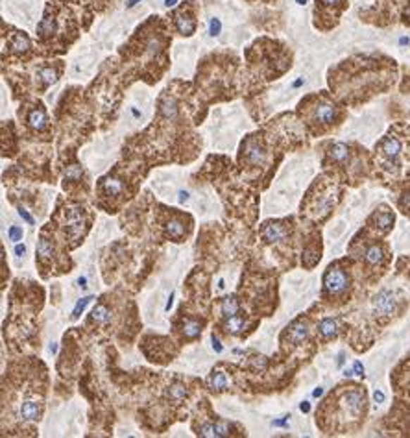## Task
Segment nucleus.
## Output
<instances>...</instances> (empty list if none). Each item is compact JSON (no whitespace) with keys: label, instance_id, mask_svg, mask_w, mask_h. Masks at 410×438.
<instances>
[{"label":"nucleus","instance_id":"f257e3e1","mask_svg":"<svg viewBox=\"0 0 410 438\" xmlns=\"http://www.w3.org/2000/svg\"><path fill=\"white\" fill-rule=\"evenodd\" d=\"M338 107L329 100V98H318L316 104L311 109V118L314 124L320 126H331L338 121Z\"/></svg>","mask_w":410,"mask_h":438},{"label":"nucleus","instance_id":"f03ea898","mask_svg":"<svg viewBox=\"0 0 410 438\" xmlns=\"http://www.w3.org/2000/svg\"><path fill=\"white\" fill-rule=\"evenodd\" d=\"M347 285H349V278H347V274L342 268L331 267L328 274L323 276V287H325L328 294H331V296H338L342 292H346Z\"/></svg>","mask_w":410,"mask_h":438},{"label":"nucleus","instance_id":"7ed1b4c3","mask_svg":"<svg viewBox=\"0 0 410 438\" xmlns=\"http://www.w3.org/2000/svg\"><path fill=\"white\" fill-rule=\"evenodd\" d=\"M396 307L397 300L390 291H381L373 300V311L377 317H392L396 312Z\"/></svg>","mask_w":410,"mask_h":438},{"label":"nucleus","instance_id":"20e7f679","mask_svg":"<svg viewBox=\"0 0 410 438\" xmlns=\"http://www.w3.org/2000/svg\"><path fill=\"white\" fill-rule=\"evenodd\" d=\"M347 8V0H316V17H328V19L335 20V25L338 23V17L342 11Z\"/></svg>","mask_w":410,"mask_h":438},{"label":"nucleus","instance_id":"39448f33","mask_svg":"<svg viewBox=\"0 0 410 438\" xmlns=\"http://www.w3.org/2000/svg\"><path fill=\"white\" fill-rule=\"evenodd\" d=\"M377 148H379L383 157H386L388 161H394V163H396L401 156V150H403V142H401L399 139L394 135V133H388V135H386L385 139L379 142Z\"/></svg>","mask_w":410,"mask_h":438},{"label":"nucleus","instance_id":"423d86ee","mask_svg":"<svg viewBox=\"0 0 410 438\" xmlns=\"http://www.w3.org/2000/svg\"><path fill=\"white\" fill-rule=\"evenodd\" d=\"M287 237V229L285 226H281L279 222H273V224H266L263 228V239L264 243L268 244H278Z\"/></svg>","mask_w":410,"mask_h":438},{"label":"nucleus","instance_id":"0eeeda50","mask_svg":"<svg viewBox=\"0 0 410 438\" xmlns=\"http://www.w3.org/2000/svg\"><path fill=\"white\" fill-rule=\"evenodd\" d=\"M230 431H231V425L228 422H218V424H213V425H204L200 427L198 434L200 437H207V438H224V437H230Z\"/></svg>","mask_w":410,"mask_h":438},{"label":"nucleus","instance_id":"6e6552de","mask_svg":"<svg viewBox=\"0 0 410 438\" xmlns=\"http://www.w3.org/2000/svg\"><path fill=\"white\" fill-rule=\"evenodd\" d=\"M20 418L26 422H35L41 418V405L35 399H26L25 403L20 405Z\"/></svg>","mask_w":410,"mask_h":438},{"label":"nucleus","instance_id":"1a4fd4ad","mask_svg":"<svg viewBox=\"0 0 410 438\" xmlns=\"http://www.w3.org/2000/svg\"><path fill=\"white\" fill-rule=\"evenodd\" d=\"M176 28L181 35H192L196 30V23L187 11H180L176 15Z\"/></svg>","mask_w":410,"mask_h":438},{"label":"nucleus","instance_id":"9d476101","mask_svg":"<svg viewBox=\"0 0 410 438\" xmlns=\"http://www.w3.org/2000/svg\"><path fill=\"white\" fill-rule=\"evenodd\" d=\"M364 259H366V263L371 264V267L381 264L383 259H385V250H383L381 244H371V246H368L366 253H364Z\"/></svg>","mask_w":410,"mask_h":438},{"label":"nucleus","instance_id":"9b49d317","mask_svg":"<svg viewBox=\"0 0 410 438\" xmlns=\"http://www.w3.org/2000/svg\"><path fill=\"white\" fill-rule=\"evenodd\" d=\"M288 336H290V342H294V344H302L309 336L307 324L305 322H296V324H292L290 331H288Z\"/></svg>","mask_w":410,"mask_h":438},{"label":"nucleus","instance_id":"f8f14e48","mask_svg":"<svg viewBox=\"0 0 410 438\" xmlns=\"http://www.w3.org/2000/svg\"><path fill=\"white\" fill-rule=\"evenodd\" d=\"M318 331H320L322 339L329 341V339H333V336H337L338 322L333 320V318H323V320L318 324Z\"/></svg>","mask_w":410,"mask_h":438},{"label":"nucleus","instance_id":"ddd939ff","mask_svg":"<svg viewBox=\"0 0 410 438\" xmlns=\"http://www.w3.org/2000/svg\"><path fill=\"white\" fill-rule=\"evenodd\" d=\"M329 157L337 163H346L349 159V146L344 145V142H335L329 148Z\"/></svg>","mask_w":410,"mask_h":438},{"label":"nucleus","instance_id":"4468645a","mask_svg":"<svg viewBox=\"0 0 410 438\" xmlns=\"http://www.w3.org/2000/svg\"><path fill=\"white\" fill-rule=\"evenodd\" d=\"M46 122H49V117H46V113H44V109H41V107H37V109H32L28 115V124L34 130H43L44 126H46Z\"/></svg>","mask_w":410,"mask_h":438},{"label":"nucleus","instance_id":"2eb2a0df","mask_svg":"<svg viewBox=\"0 0 410 438\" xmlns=\"http://www.w3.org/2000/svg\"><path fill=\"white\" fill-rule=\"evenodd\" d=\"M371 222L375 224V228H379V229H383V231H386V229H388L392 224H394V214H392L388 209L377 211V213L373 214V219H371Z\"/></svg>","mask_w":410,"mask_h":438},{"label":"nucleus","instance_id":"dca6fc26","mask_svg":"<svg viewBox=\"0 0 410 438\" xmlns=\"http://www.w3.org/2000/svg\"><path fill=\"white\" fill-rule=\"evenodd\" d=\"M207 383H209V389L216 390V392H222V390L228 389V377H225L224 372L220 370L213 372V374L209 375Z\"/></svg>","mask_w":410,"mask_h":438},{"label":"nucleus","instance_id":"f3484780","mask_svg":"<svg viewBox=\"0 0 410 438\" xmlns=\"http://www.w3.org/2000/svg\"><path fill=\"white\" fill-rule=\"evenodd\" d=\"M28 49H30V39L26 37L25 34L17 32V34H15L10 41V50L11 52L23 54V52H26Z\"/></svg>","mask_w":410,"mask_h":438},{"label":"nucleus","instance_id":"a211bd4d","mask_svg":"<svg viewBox=\"0 0 410 438\" xmlns=\"http://www.w3.org/2000/svg\"><path fill=\"white\" fill-rule=\"evenodd\" d=\"M91 318H93V322L100 324V326H106V324H109V322H111V311H109L108 307L100 303V305H97L93 309V312H91Z\"/></svg>","mask_w":410,"mask_h":438},{"label":"nucleus","instance_id":"6ab92c4d","mask_svg":"<svg viewBox=\"0 0 410 438\" xmlns=\"http://www.w3.org/2000/svg\"><path fill=\"white\" fill-rule=\"evenodd\" d=\"M246 326V322L242 317H230L228 318V322L224 324V329L228 333H231V335H239V333H242V329H244Z\"/></svg>","mask_w":410,"mask_h":438},{"label":"nucleus","instance_id":"aec40b11","mask_svg":"<svg viewBox=\"0 0 410 438\" xmlns=\"http://www.w3.org/2000/svg\"><path fill=\"white\" fill-rule=\"evenodd\" d=\"M67 228H68V233L73 235V237H78L82 233L83 229V219L80 213H74L70 214L67 219Z\"/></svg>","mask_w":410,"mask_h":438},{"label":"nucleus","instance_id":"412c9836","mask_svg":"<svg viewBox=\"0 0 410 438\" xmlns=\"http://www.w3.org/2000/svg\"><path fill=\"white\" fill-rule=\"evenodd\" d=\"M166 233H168V237H172V239L176 241L181 239V237L185 235V224L178 219L170 220V222L166 224Z\"/></svg>","mask_w":410,"mask_h":438},{"label":"nucleus","instance_id":"4be33fe9","mask_svg":"<svg viewBox=\"0 0 410 438\" xmlns=\"http://www.w3.org/2000/svg\"><path fill=\"white\" fill-rule=\"evenodd\" d=\"M37 78L43 85H52V83L58 80V71L54 67H43L39 68V73H37Z\"/></svg>","mask_w":410,"mask_h":438},{"label":"nucleus","instance_id":"5701e85b","mask_svg":"<svg viewBox=\"0 0 410 438\" xmlns=\"http://www.w3.org/2000/svg\"><path fill=\"white\" fill-rule=\"evenodd\" d=\"M222 315H224L225 318H230V317H235L237 312H239V302L235 300L233 296H228L224 298V302H222Z\"/></svg>","mask_w":410,"mask_h":438},{"label":"nucleus","instance_id":"b1692460","mask_svg":"<svg viewBox=\"0 0 410 438\" xmlns=\"http://www.w3.org/2000/svg\"><path fill=\"white\" fill-rule=\"evenodd\" d=\"M37 255H39V259H43V261L54 255V246H52V243H50L46 237H41L39 239V244H37Z\"/></svg>","mask_w":410,"mask_h":438},{"label":"nucleus","instance_id":"393cba45","mask_svg":"<svg viewBox=\"0 0 410 438\" xmlns=\"http://www.w3.org/2000/svg\"><path fill=\"white\" fill-rule=\"evenodd\" d=\"M161 113L165 115L166 118H174L178 113V106H176V100L174 98H163L161 102Z\"/></svg>","mask_w":410,"mask_h":438},{"label":"nucleus","instance_id":"a878e982","mask_svg":"<svg viewBox=\"0 0 410 438\" xmlns=\"http://www.w3.org/2000/svg\"><path fill=\"white\" fill-rule=\"evenodd\" d=\"M201 333V324L200 322H185L183 324V335L187 339H196V336H200Z\"/></svg>","mask_w":410,"mask_h":438},{"label":"nucleus","instance_id":"bb28decb","mask_svg":"<svg viewBox=\"0 0 410 438\" xmlns=\"http://www.w3.org/2000/svg\"><path fill=\"white\" fill-rule=\"evenodd\" d=\"M104 189H106V193L111 196H117L123 193V183L118 180H115V178H108V180L104 181Z\"/></svg>","mask_w":410,"mask_h":438},{"label":"nucleus","instance_id":"cd10ccee","mask_svg":"<svg viewBox=\"0 0 410 438\" xmlns=\"http://www.w3.org/2000/svg\"><path fill=\"white\" fill-rule=\"evenodd\" d=\"M246 156H248L249 161H254V163H259V161H264V152L259 145H251L248 146V152H246Z\"/></svg>","mask_w":410,"mask_h":438},{"label":"nucleus","instance_id":"c85d7f7f","mask_svg":"<svg viewBox=\"0 0 410 438\" xmlns=\"http://www.w3.org/2000/svg\"><path fill=\"white\" fill-rule=\"evenodd\" d=\"M168 396L172 399H176V401H181V399L187 398V387L183 383H174L170 390H168Z\"/></svg>","mask_w":410,"mask_h":438},{"label":"nucleus","instance_id":"c756f323","mask_svg":"<svg viewBox=\"0 0 410 438\" xmlns=\"http://www.w3.org/2000/svg\"><path fill=\"white\" fill-rule=\"evenodd\" d=\"M93 302V296H85L82 298L78 303H76V307H74V311H73V318H78L80 315H82L83 311H85V307L89 305V303Z\"/></svg>","mask_w":410,"mask_h":438},{"label":"nucleus","instance_id":"7c9ffc66","mask_svg":"<svg viewBox=\"0 0 410 438\" xmlns=\"http://www.w3.org/2000/svg\"><path fill=\"white\" fill-rule=\"evenodd\" d=\"M65 178H67V180H80V178H82V169L76 165L68 166L67 172H65Z\"/></svg>","mask_w":410,"mask_h":438},{"label":"nucleus","instance_id":"2f4dec72","mask_svg":"<svg viewBox=\"0 0 410 438\" xmlns=\"http://www.w3.org/2000/svg\"><path fill=\"white\" fill-rule=\"evenodd\" d=\"M8 237H10V241L17 243V241L23 239V229H20L19 226H11V228L8 229Z\"/></svg>","mask_w":410,"mask_h":438},{"label":"nucleus","instance_id":"473e14b6","mask_svg":"<svg viewBox=\"0 0 410 438\" xmlns=\"http://www.w3.org/2000/svg\"><path fill=\"white\" fill-rule=\"evenodd\" d=\"M220 30H222V25H220V20L218 19H213L211 20V25H209V34L215 37V35L220 34Z\"/></svg>","mask_w":410,"mask_h":438},{"label":"nucleus","instance_id":"72a5a7b5","mask_svg":"<svg viewBox=\"0 0 410 438\" xmlns=\"http://www.w3.org/2000/svg\"><path fill=\"white\" fill-rule=\"evenodd\" d=\"M19 214H20V217H23V219H25L26 224L34 226V217H32V214H30L28 211L25 209V207H19Z\"/></svg>","mask_w":410,"mask_h":438},{"label":"nucleus","instance_id":"f704fd0d","mask_svg":"<svg viewBox=\"0 0 410 438\" xmlns=\"http://www.w3.org/2000/svg\"><path fill=\"white\" fill-rule=\"evenodd\" d=\"M401 17H403V23H406V25L410 26V0H406V4H405V8H403Z\"/></svg>","mask_w":410,"mask_h":438},{"label":"nucleus","instance_id":"c9c22d12","mask_svg":"<svg viewBox=\"0 0 410 438\" xmlns=\"http://www.w3.org/2000/svg\"><path fill=\"white\" fill-rule=\"evenodd\" d=\"M353 372H355L356 375H364V366H362L361 360H355V363H353Z\"/></svg>","mask_w":410,"mask_h":438},{"label":"nucleus","instance_id":"e433bc0d","mask_svg":"<svg viewBox=\"0 0 410 438\" xmlns=\"http://www.w3.org/2000/svg\"><path fill=\"white\" fill-rule=\"evenodd\" d=\"M213 350L216 351V353H222L224 351V348H222V342L218 341V336L213 335Z\"/></svg>","mask_w":410,"mask_h":438},{"label":"nucleus","instance_id":"4c0bfd02","mask_svg":"<svg viewBox=\"0 0 410 438\" xmlns=\"http://www.w3.org/2000/svg\"><path fill=\"white\" fill-rule=\"evenodd\" d=\"M272 425H273V427H288V418H283V420H273Z\"/></svg>","mask_w":410,"mask_h":438},{"label":"nucleus","instance_id":"58836bf2","mask_svg":"<svg viewBox=\"0 0 410 438\" xmlns=\"http://www.w3.org/2000/svg\"><path fill=\"white\" fill-rule=\"evenodd\" d=\"M25 253H26V246H25V244H17V246H15V255H19V257H23Z\"/></svg>","mask_w":410,"mask_h":438},{"label":"nucleus","instance_id":"ea45409f","mask_svg":"<svg viewBox=\"0 0 410 438\" xmlns=\"http://www.w3.org/2000/svg\"><path fill=\"white\" fill-rule=\"evenodd\" d=\"M373 399H375L377 403H383V401H385V394H383L381 390H375V392H373Z\"/></svg>","mask_w":410,"mask_h":438},{"label":"nucleus","instance_id":"a19ab883","mask_svg":"<svg viewBox=\"0 0 410 438\" xmlns=\"http://www.w3.org/2000/svg\"><path fill=\"white\" fill-rule=\"evenodd\" d=\"M78 285L82 288H87V278L85 276H82V278H78Z\"/></svg>","mask_w":410,"mask_h":438},{"label":"nucleus","instance_id":"79ce46f5","mask_svg":"<svg viewBox=\"0 0 410 438\" xmlns=\"http://www.w3.org/2000/svg\"><path fill=\"white\" fill-rule=\"evenodd\" d=\"M299 409H302V413H309V410H311V405H309L307 401H303V403L299 405Z\"/></svg>","mask_w":410,"mask_h":438},{"label":"nucleus","instance_id":"37998d69","mask_svg":"<svg viewBox=\"0 0 410 438\" xmlns=\"http://www.w3.org/2000/svg\"><path fill=\"white\" fill-rule=\"evenodd\" d=\"M323 394V389L322 387H318V389H314V392H313V396L314 398H320V396Z\"/></svg>","mask_w":410,"mask_h":438},{"label":"nucleus","instance_id":"c03bdc74","mask_svg":"<svg viewBox=\"0 0 410 438\" xmlns=\"http://www.w3.org/2000/svg\"><path fill=\"white\" fill-rule=\"evenodd\" d=\"M137 2H141V0H130V2H128V4H126V8H133V6H135Z\"/></svg>","mask_w":410,"mask_h":438},{"label":"nucleus","instance_id":"a18cd8bd","mask_svg":"<svg viewBox=\"0 0 410 438\" xmlns=\"http://www.w3.org/2000/svg\"><path fill=\"white\" fill-rule=\"evenodd\" d=\"M187 198H189V193H183V190H181V193H180V200H181V202H183V200H187Z\"/></svg>","mask_w":410,"mask_h":438},{"label":"nucleus","instance_id":"49530a36","mask_svg":"<svg viewBox=\"0 0 410 438\" xmlns=\"http://www.w3.org/2000/svg\"><path fill=\"white\" fill-rule=\"evenodd\" d=\"M303 82H305V80L303 78H299L298 82H294V87H299V85H303Z\"/></svg>","mask_w":410,"mask_h":438},{"label":"nucleus","instance_id":"de8ad7c7","mask_svg":"<svg viewBox=\"0 0 410 438\" xmlns=\"http://www.w3.org/2000/svg\"><path fill=\"white\" fill-rule=\"evenodd\" d=\"M165 4L168 6V8H170V6H174L176 4V0H165Z\"/></svg>","mask_w":410,"mask_h":438},{"label":"nucleus","instance_id":"09e8293b","mask_svg":"<svg viewBox=\"0 0 410 438\" xmlns=\"http://www.w3.org/2000/svg\"><path fill=\"white\" fill-rule=\"evenodd\" d=\"M50 351H52V353H56V351H58V344L50 346Z\"/></svg>","mask_w":410,"mask_h":438},{"label":"nucleus","instance_id":"8fccbe9b","mask_svg":"<svg viewBox=\"0 0 410 438\" xmlns=\"http://www.w3.org/2000/svg\"><path fill=\"white\" fill-rule=\"evenodd\" d=\"M399 43H401V44H406V43H409V39H406V37H401Z\"/></svg>","mask_w":410,"mask_h":438},{"label":"nucleus","instance_id":"3c124183","mask_svg":"<svg viewBox=\"0 0 410 438\" xmlns=\"http://www.w3.org/2000/svg\"><path fill=\"white\" fill-rule=\"evenodd\" d=\"M305 2H307V0H298V4H302V6L305 4Z\"/></svg>","mask_w":410,"mask_h":438}]
</instances>
